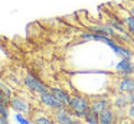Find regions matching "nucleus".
Segmentation results:
<instances>
[{
    "instance_id": "obj_1",
    "label": "nucleus",
    "mask_w": 134,
    "mask_h": 124,
    "mask_svg": "<svg viewBox=\"0 0 134 124\" xmlns=\"http://www.w3.org/2000/svg\"><path fill=\"white\" fill-rule=\"evenodd\" d=\"M71 111L79 118H84L87 111L91 108V100L85 95H81V94H72L71 95V103H69V107Z\"/></svg>"
},
{
    "instance_id": "obj_2",
    "label": "nucleus",
    "mask_w": 134,
    "mask_h": 124,
    "mask_svg": "<svg viewBox=\"0 0 134 124\" xmlns=\"http://www.w3.org/2000/svg\"><path fill=\"white\" fill-rule=\"evenodd\" d=\"M53 118L58 124H82V118L76 117L68 107H62L59 110H55L53 111Z\"/></svg>"
},
{
    "instance_id": "obj_3",
    "label": "nucleus",
    "mask_w": 134,
    "mask_h": 124,
    "mask_svg": "<svg viewBox=\"0 0 134 124\" xmlns=\"http://www.w3.org/2000/svg\"><path fill=\"white\" fill-rule=\"evenodd\" d=\"M23 84H25V87H26L29 91H35V92H38V94H41V92L48 91V89H49V87L45 85V84L42 82L36 75L32 74V72H29V74L25 75Z\"/></svg>"
},
{
    "instance_id": "obj_4",
    "label": "nucleus",
    "mask_w": 134,
    "mask_h": 124,
    "mask_svg": "<svg viewBox=\"0 0 134 124\" xmlns=\"http://www.w3.org/2000/svg\"><path fill=\"white\" fill-rule=\"evenodd\" d=\"M39 101H41L43 105H46L48 108H51V110H59V108H62V107H65L64 104L61 103V101L58 100V98L55 97V95L52 94V92L48 89V91H43V92H41L39 94Z\"/></svg>"
},
{
    "instance_id": "obj_5",
    "label": "nucleus",
    "mask_w": 134,
    "mask_h": 124,
    "mask_svg": "<svg viewBox=\"0 0 134 124\" xmlns=\"http://www.w3.org/2000/svg\"><path fill=\"white\" fill-rule=\"evenodd\" d=\"M9 107L13 110L15 112H22V114H30V105L25 98L18 97V95H13L10 98V104Z\"/></svg>"
},
{
    "instance_id": "obj_6",
    "label": "nucleus",
    "mask_w": 134,
    "mask_h": 124,
    "mask_svg": "<svg viewBox=\"0 0 134 124\" xmlns=\"http://www.w3.org/2000/svg\"><path fill=\"white\" fill-rule=\"evenodd\" d=\"M107 46H110L111 51H113L117 56H120V58H127V59H131V58H133V52H131V49H128L125 45L118 43L114 37L107 43Z\"/></svg>"
},
{
    "instance_id": "obj_7",
    "label": "nucleus",
    "mask_w": 134,
    "mask_h": 124,
    "mask_svg": "<svg viewBox=\"0 0 134 124\" xmlns=\"http://www.w3.org/2000/svg\"><path fill=\"white\" fill-rule=\"evenodd\" d=\"M115 88H117V92H122V94L134 92V75L122 77L121 79H118L115 84Z\"/></svg>"
},
{
    "instance_id": "obj_8",
    "label": "nucleus",
    "mask_w": 134,
    "mask_h": 124,
    "mask_svg": "<svg viewBox=\"0 0 134 124\" xmlns=\"http://www.w3.org/2000/svg\"><path fill=\"white\" fill-rule=\"evenodd\" d=\"M115 71L122 77H128V75H134V63L131 59L127 58H120V61L115 65Z\"/></svg>"
},
{
    "instance_id": "obj_9",
    "label": "nucleus",
    "mask_w": 134,
    "mask_h": 124,
    "mask_svg": "<svg viewBox=\"0 0 134 124\" xmlns=\"http://www.w3.org/2000/svg\"><path fill=\"white\" fill-rule=\"evenodd\" d=\"M111 104H113V100L107 97H101V98H95V100L91 101V110L98 114H101L102 111H105L107 108H110Z\"/></svg>"
},
{
    "instance_id": "obj_10",
    "label": "nucleus",
    "mask_w": 134,
    "mask_h": 124,
    "mask_svg": "<svg viewBox=\"0 0 134 124\" xmlns=\"http://www.w3.org/2000/svg\"><path fill=\"white\" fill-rule=\"evenodd\" d=\"M99 124H118V114L114 108H107L99 114Z\"/></svg>"
},
{
    "instance_id": "obj_11",
    "label": "nucleus",
    "mask_w": 134,
    "mask_h": 124,
    "mask_svg": "<svg viewBox=\"0 0 134 124\" xmlns=\"http://www.w3.org/2000/svg\"><path fill=\"white\" fill-rule=\"evenodd\" d=\"M49 91L64 104L65 107H69V103H71V94L66 91L65 88H61V87H51Z\"/></svg>"
},
{
    "instance_id": "obj_12",
    "label": "nucleus",
    "mask_w": 134,
    "mask_h": 124,
    "mask_svg": "<svg viewBox=\"0 0 134 124\" xmlns=\"http://www.w3.org/2000/svg\"><path fill=\"white\" fill-rule=\"evenodd\" d=\"M113 105H114V108H117V110H127V107L130 105L128 94L118 92V94L113 98Z\"/></svg>"
},
{
    "instance_id": "obj_13",
    "label": "nucleus",
    "mask_w": 134,
    "mask_h": 124,
    "mask_svg": "<svg viewBox=\"0 0 134 124\" xmlns=\"http://www.w3.org/2000/svg\"><path fill=\"white\" fill-rule=\"evenodd\" d=\"M90 30L94 32V33L107 35V36H114V33H115V29H114L110 23H107V25H94L90 28Z\"/></svg>"
},
{
    "instance_id": "obj_14",
    "label": "nucleus",
    "mask_w": 134,
    "mask_h": 124,
    "mask_svg": "<svg viewBox=\"0 0 134 124\" xmlns=\"http://www.w3.org/2000/svg\"><path fill=\"white\" fill-rule=\"evenodd\" d=\"M120 19L124 22V25H125V28H127V30L130 32V33L133 35V37H134V17L127 12V13H125L124 16H121Z\"/></svg>"
},
{
    "instance_id": "obj_15",
    "label": "nucleus",
    "mask_w": 134,
    "mask_h": 124,
    "mask_svg": "<svg viewBox=\"0 0 134 124\" xmlns=\"http://www.w3.org/2000/svg\"><path fill=\"white\" fill-rule=\"evenodd\" d=\"M84 121L88 124H99V114L90 108L87 111V114H85V117H84Z\"/></svg>"
},
{
    "instance_id": "obj_16",
    "label": "nucleus",
    "mask_w": 134,
    "mask_h": 124,
    "mask_svg": "<svg viewBox=\"0 0 134 124\" xmlns=\"http://www.w3.org/2000/svg\"><path fill=\"white\" fill-rule=\"evenodd\" d=\"M110 25L113 26V28L115 29L117 32H124V30H127V28H125L124 22H122L120 17H113V19L110 20Z\"/></svg>"
},
{
    "instance_id": "obj_17",
    "label": "nucleus",
    "mask_w": 134,
    "mask_h": 124,
    "mask_svg": "<svg viewBox=\"0 0 134 124\" xmlns=\"http://www.w3.org/2000/svg\"><path fill=\"white\" fill-rule=\"evenodd\" d=\"M15 121L18 124H35V121H30L26 114H22V112H15Z\"/></svg>"
},
{
    "instance_id": "obj_18",
    "label": "nucleus",
    "mask_w": 134,
    "mask_h": 124,
    "mask_svg": "<svg viewBox=\"0 0 134 124\" xmlns=\"http://www.w3.org/2000/svg\"><path fill=\"white\" fill-rule=\"evenodd\" d=\"M35 124H58L55 121V118H49V117H46V115H38V117H35Z\"/></svg>"
},
{
    "instance_id": "obj_19",
    "label": "nucleus",
    "mask_w": 134,
    "mask_h": 124,
    "mask_svg": "<svg viewBox=\"0 0 134 124\" xmlns=\"http://www.w3.org/2000/svg\"><path fill=\"white\" fill-rule=\"evenodd\" d=\"M0 114H2V120H9V105L0 104Z\"/></svg>"
},
{
    "instance_id": "obj_20",
    "label": "nucleus",
    "mask_w": 134,
    "mask_h": 124,
    "mask_svg": "<svg viewBox=\"0 0 134 124\" xmlns=\"http://www.w3.org/2000/svg\"><path fill=\"white\" fill-rule=\"evenodd\" d=\"M0 87H2V88H0V91H2V92H4L6 95H9L10 98L13 97V91H12V88H10V87L7 85V84L4 82V81H2V84H0Z\"/></svg>"
},
{
    "instance_id": "obj_21",
    "label": "nucleus",
    "mask_w": 134,
    "mask_h": 124,
    "mask_svg": "<svg viewBox=\"0 0 134 124\" xmlns=\"http://www.w3.org/2000/svg\"><path fill=\"white\" fill-rule=\"evenodd\" d=\"M125 115H127L128 118H131V120L134 121V103L130 104V105L127 107V110H125Z\"/></svg>"
},
{
    "instance_id": "obj_22",
    "label": "nucleus",
    "mask_w": 134,
    "mask_h": 124,
    "mask_svg": "<svg viewBox=\"0 0 134 124\" xmlns=\"http://www.w3.org/2000/svg\"><path fill=\"white\" fill-rule=\"evenodd\" d=\"M0 104H6V105L10 104V97L6 95L4 92H2V91H0Z\"/></svg>"
},
{
    "instance_id": "obj_23",
    "label": "nucleus",
    "mask_w": 134,
    "mask_h": 124,
    "mask_svg": "<svg viewBox=\"0 0 134 124\" xmlns=\"http://www.w3.org/2000/svg\"><path fill=\"white\" fill-rule=\"evenodd\" d=\"M118 121H120V120H118ZM118 124H134V121L131 120V118H128L127 115H125V120H121Z\"/></svg>"
},
{
    "instance_id": "obj_24",
    "label": "nucleus",
    "mask_w": 134,
    "mask_h": 124,
    "mask_svg": "<svg viewBox=\"0 0 134 124\" xmlns=\"http://www.w3.org/2000/svg\"><path fill=\"white\" fill-rule=\"evenodd\" d=\"M127 12L134 17V4H130V6H128V7H127Z\"/></svg>"
},
{
    "instance_id": "obj_25",
    "label": "nucleus",
    "mask_w": 134,
    "mask_h": 124,
    "mask_svg": "<svg viewBox=\"0 0 134 124\" xmlns=\"http://www.w3.org/2000/svg\"><path fill=\"white\" fill-rule=\"evenodd\" d=\"M128 100H130V104L134 103V92H130V94H128Z\"/></svg>"
},
{
    "instance_id": "obj_26",
    "label": "nucleus",
    "mask_w": 134,
    "mask_h": 124,
    "mask_svg": "<svg viewBox=\"0 0 134 124\" xmlns=\"http://www.w3.org/2000/svg\"><path fill=\"white\" fill-rule=\"evenodd\" d=\"M0 124H9V123H7V120H2L0 118Z\"/></svg>"
}]
</instances>
